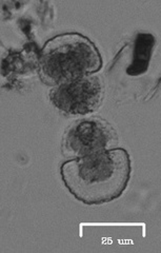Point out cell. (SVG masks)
Wrapping results in <instances>:
<instances>
[{"label": "cell", "instance_id": "obj_2", "mask_svg": "<svg viewBox=\"0 0 161 253\" xmlns=\"http://www.w3.org/2000/svg\"><path fill=\"white\" fill-rule=\"evenodd\" d=\"M103 66L99 49L90 38L69 32L47 39L39 53L38 75L45 85L58 86L94 75Z\"/></svg>", "mask_w": 161, "mask_h": 253}, {"label": "cell", "instance_id": "obj_1", "mask_svg": "<svg viewBox=\"0 0 161 253\" xmlns=\"http://www.w3.org/2000/svg\"><path fill=\"white\" fill-rule=\"evenodd\" d=\"M62 183L77 201L88 206L109 204L126 190L132 161L125 149L116 147L61 164Z\"/></svg>", "mask_w": 161, "mask_h": 253}, {"label": "cell", "instance_id": "obj_3", "mask_svg": "<svg viewBox=\"0 0 161 253\" xmlns=\"http://www.w3.org/2000/svg\"><path fill=\"white\" fill-rule=\"evenodd\" d=\"M118 135L114 126L101 117H85L72 123L61 139V152L69 160L84 157L116 148Z\"/></svg>", "mask_w": 161, "mask_h": 253}, {"label": "cell", "instance_id": "obj_4", "mask_svg": "<svg viewBox=\"0 0 161 253\" xmlns=\"http://www.w3.org/2000/svg\"><path fill=\"white\" fill-rule=\"evenodd\" d=\"M52 105L61 113L86 116L97 111L104 98V86L99 76L88 75L75 82L55 86L49 95Z\"/></svg>", "mask_w": 161, "mask_h": 253}, {"label": "cell", "instance_id": "obj_5", "mask_svg": "<svg viewBox=\"0 0 161 253\" xmlns=\"http://www.w3.org/2000/svg\"><path fill=\"white\" fill-rule=\"evenodd\" d=\"M156 44V39L150 33H137L133 44L132 61L126 68V74L130 76H139L147 72L153 50Z\"/></svg>", "mask_w": 161, "mask_h": 253}]
</instances>
